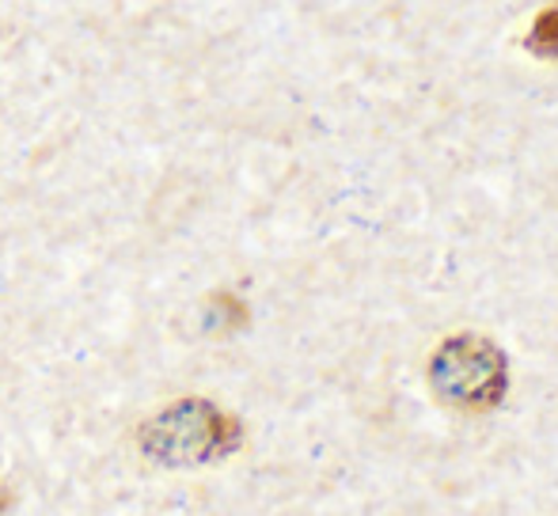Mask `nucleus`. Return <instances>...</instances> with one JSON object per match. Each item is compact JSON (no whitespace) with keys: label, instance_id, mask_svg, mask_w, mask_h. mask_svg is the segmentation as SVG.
Wrapping results in <instances>:
<instances>
[{"label":"nucleus","instance_id":"f257e3e1","mask_svg":"<svg viewBox=\"0 0 558 516\" xmlns=\"http://www.w3.org/2000/svg\"><path fill=\"white\" fill-rule=\"evenodd\" d=\"M137 441L163 467H202L232 456L243 444V426L209 398H179L141 426Z\"/></svg>","mask_w":558,"mask_h":516},{"label":"nucleus","instance_id":"f03ea898","mask_svg":"<svg viewBox=\"0 0 558 516\" xmlns=\"http://www.w3.org/2000/svg\"><path fill=\"white\" fill-rule=\"evenodd\" d=\"M429 388L445 406L463 414H490L509 391V357L486 334H452L429 357Z\"/></svg>","mask_w":558,"mask_h":516},{"label":"nucleus","instance_id":"7ed1b4c3","mask_svg":"<svg viewBox=\"0 0 558 516\" xmlns=\"http://www.w3.org/2000/svg\"><path fill=\"white\" fill-rule=\"evenodd\" d=\"M524 50L536 58H558V4H547L532 20L529 35H524Z\"/></svg>","mask_w":558,"mask_h":516}]
</instances>
